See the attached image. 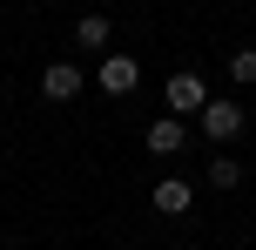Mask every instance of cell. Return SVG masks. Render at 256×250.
I'll return each instance as SVG.
<instances>
[{"instance_id": "6da1fadb", "label": "cell", "mask_w": 256, "mask_h": 250, "mask_svg": "<svg viewBox=\"0 0 256 250\" xmlns=\"http://www.w3.org/2000/svg\"><path fill=\"white\" fill-rule=\"evenodd\" d=\"M196 122H202V135H209L216 149H230L236 135L250 129V108L236 102V95H209V102H202V115H196Z\"/></svg>"}, {"instance_id": "7a4b0ae2", "label": "cell", "mask_w": 256, "mask_h": 250, "mask_svg": "<svg viewBox=\"0 0 256 250\" xmlns=\"http://www.w3.org/2000/svg\"><path fill=\"white\" fill-rule=\"evenodd\" d=\"M162 102H168V115H202V102H209V88H202V75H189V68H176L168 75V88H162Z\"/></svg>"}, {"instance_id": "3957f363", "label": "cell", "mask_w": 256, "mask_h": 250, "mask_svg": "<svg viewBox=\"0 0 256 250\" xmlns=\"http://www.w3.org/2000/svg\"><path fill=\"white\" fill-rule=\"evenodd\" d=\"M135 81H142L135 54H102V61H94V88L102 95H135Z\"/></svg>"}, {"instance_id": "277c9868", "label": "cell", "mask_w": 256, "mask_h": 250, "mask_svg": "<svg viewBox=\"0 0 256 250\" xmlns=\"http://www.w3.org/2000/svg\"><path fill=\"white\" fill-rule=\"evenodd\" d=\"M81 88H88L81 61H48V68H40V95H48V102H74Z\"/></svg>"}, {"instance_id": "5b68a950", "label": "cell", "mask_w": 256, "mask_h": 250, "mask_svg": "<svg viewBox=\"0 0 256 250\" xmlns=\"http://www.w3.org/2000/svg\"><path fill=\"white\" fill-rule=\"evenodd\" d=\"M189 149V122L182 115H155L148 122V156H182Z\"/></svg>"}, {"instance_id": "8992f818", "label": "cell", "mask_w": 256, "mask_h": 250, "mask_svg": "<svg viewBox=\"0 0 256 250\" xmlns=\"http://www.w3.org/2000/svg\"><path fill=\"white\" fill-rule=\"evenodd\" d=\"M148 203H155V216H182V210L196 203V189L182 183V176H162V183L148 189Z\"/></svg>"}, {"instance_id": "52a82bcc", "label": "cell", "mask_w": 256, "mask_h": 250, "mask_svg": "<svg viewBox=\"0 0 256 250\" xmlns=\"http://www.w3.org/2000/svg\"><path fill=\"white\" fill-rule=\"evenodd\" d=\"M74 41H81L88 54H102L108 41H115V21H108V14H81V21H74Z\"/></svg>"}, {"instance_id": "ba28073f", "label": "cell", "mask_w": 256, "mask_h": 250, "mask_svg": "<svg viewBox=\"0 0 256 250\" xmlns=\"http://www.w3.org/2000/svg\"><path fill=\"white\" fill-rule=\"evenodd\" d=\"M236 183H243V162H236V156H216V162H209V189H236Z\"/></svg>"}, {"instance_id": "9c48e42d", "label": "cell", "mask_w": 256, "mask_h": 250, "mask_svg": "<svg viewBox=\"0 0 256 250\" xmlns=\"http://www.w3.org/2000/svg\"><path fill=\"white\" fill-rule=\"evenodd\" d=\"M230 81H236V88H256V48H236L230 54Z\"/></svg>"}]
</instances>
